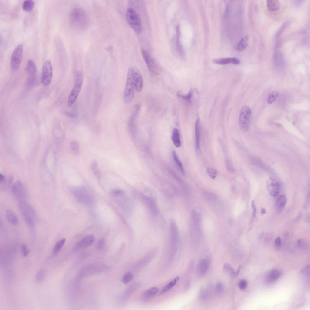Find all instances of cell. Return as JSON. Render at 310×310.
I'll use <instances>...</instances> for the list:
<instances>
[{
    "instance_id": "15",
    "label": "cell",
    "mask_w": 310,
    "mask_h": 310,
    "mask_svg": "<svg viewBox=\"0 0 310 310\" xmlns=\"http://www.w3.org/2000/svg\"><path fill=\"white\" fill-rule=\"evenodd\" d=\"M133 78L136 91L138 93L140 92L143 88V81L139 71L136 68H133Z\"/></svg>"
},
{
    "instance_id": "43",
    "label": "cell",
    "mask_w": 310,
    "mask_h": 310,
    "mask_svg": "<svg viewBox=\"0 0 310 310\" xmlns=\"http://www.w3.org/2000/svg\"><path fill=\"white\" fill-rule=\"evenodd\" d=\"M21 249L23 256L25 257L27 256L29 251L26 245L25 244H22L21 246Z\"/></svg>"
},
{
    "instance_id": "27",
    "label": "cell",
    "mask_w": 310,
    "mask_h": 310,
    "mask_svg": "<svg viewBox=\"0 0 310 310\" xmlns=\"http://www.w3.org/2000/svg\"><path fill=\"white\" fill-rule=\"evenodd\" d=\"M180 279L178 276L176 277L175 279L171 281L167 285L164 286L161 290L160 294H163L170 289L176 284Z\"/></svg>"
},
{
    "instance_id": "17",
    "label": "cell",
    "mask_w": 310,
    "mask_h": 310,
    "mask_svg": "<svg viewBox=\"0 0 310 310\" xmlns=\"http://www.w3.org/2000/svg\"><path fill=\"white\" fill-rule=\"evenodd\" d=\"M213 61L215 64L221 65H225L228 64L237 65L240 63L239 60L233 57L214 59L213 60Z\"/></svg>"
},
{
    "instance_id": "1",
    "label": "cell",
    "mask_w": 310,
    "mask_h": 310,
    "mask_svg": "<svg viewBox=\"0 0 310 310\" xmlns=\"http://www.w3.org/2000/svg\"><path fill=\"white\" fill-rule=\"evenodd\" d=\"M69 20L71 26L78 29L85 28L87 25L88 19L85 11L83 9L76 8L71 12Z\"/></svg>"
},
{
    "instance_id": "22",
    "label": "cell",
    "mask_w": 310,
    "mask_h": 310,
    "mask_svg": "<svg viewBox=\"0 0 310 310\" xmlns=\"http://www.w3.org/2000/svg\"><path fill=\"white\" fill-rule=\"evenodd\" d=\"M5 216L7 220L11 224L15 225L18 223V218L15 213L12 210L8 209L6 211Z\"/></svg>"
},
{
    "instance_id": "46",
    "label": "cell",
    "mask_w": 310,
    "mask_h": 310,
    "mask_svg": "<svg viewBox=\"0 0 310 310\" xmlns=\"http://www.w3.org/2000/svg\"><path fill=\"white\" fill-rule=\"evenodd\" d=\"M275 246L278 248H280L281 245V240L279 237H277L275 241Z\"/></svg>"
},
{
    "instance_id": "30",
    "label": "cell",
    "mask_w": 310,
    "mask_h": 310,
    "mask_svg": "<svg viewBox=\"0 0 310 310\" xmlns=\"http://www.w3.org/2000/svg\"><path fill=\"white\" fill-rule=\"evenodd\" d=\"M172 155L173 160L175 163L177 165L180 171L183 175H184L185 172L182 164L179 159L175 151H173Z\"/></svg>"
},
{
    "instance_id": "11",
    "label": "cell",
    "mask_w": 310,
    "mask_h": 310,
    "mask_svg": "<svg viewBox=\"0 0 310 310\" xmlns=\"http://www.w3.org/2000/svg\"><path fill=\"white\" fill-rule=\"evenodd\" d=\"M170 235L171 248L173 251H175L178 244L179 233L176 224L174 220H172L170 223Z\"/></svg>"
},
{
    "instance_id": "32",
    "label": "cell",
    "mask_w": 310,
    "mask_h": 310,
    "mask_svg": "<svg viewBox=\"0 0 310 310\" xmlns=\"http://www.w3.org/2000/svg\"><path fill=\"white\" fill-rule=\"evenodd\" d=\"M65 241V238H63L59 240L55 245L53 250L54 254L58 253L64 245Z\"/></svg>"
},
{
    "instance_id": "50",
    "label": "cell",
    "mask_w": 310,
    "mask_h": 310,
    "mask_svg": "<svg viewBox=\"0 0 310 310\" xmlns=\"http://www.w3.org/2000/svg\"><path fill=\"white\" fill-rule=\"evenodd\" d=\"M266 210L264 208H262L261 209V213L262 215H263L265 214L266 213Z\"/></svg>"
},
{
    "instance_id": "18",
    "label": "cell",
    "mask_w": 310,
    "mask_h": 310,
    "mask_svg": "<svg viewBox=\"0 0 310 310\" xmlns=\"http://www.w3.org/2000/svg\"><path fill=\"white\" fill-rule=\"evenodd\" d=\"M280 274V272L278 270H272L266 276L265 279L266 283L268 285L273 283L279 278Z\"/></svg>"
},
{
    "instance_id": "16",
    "label": "cell",
    "mask_w": 310,
    "mask_h": 310,
    "mask_svg": "<svg viewBox=\"0 0 310 310\" xmlns=\"http://www.w3.org/2000/svg\"><path fill=\"white\" fill-rule=\"evenodd\" d=\"M26 70L29 75V84H32L34 81L36 73V67L33 60L29 59L27 62Z\"/></svg>"
},
{
    "instance_id": "9",
    "label": "cell",
    "mask_w": 310,
    "mask_h": 310,
    "mask_svg": "<svg viewBox=\"0 0 310 310\" xmlns=\"http://www.w3.org/2000/svg\"><path fill=\"white\" fill-rule=\"evenodd\" d=\"M251 110L247 106L242 108L239 115V124L241 130L244 131L248 130L249 124Z\"/></svg>"
},
{
    "instance_id": "5",
    "label": "cell",
    "mask_w": 310,
    "mask_h": 310,
    "mask_svg": "<svg viewBox=\"0 0 310 310\" xmlns=\"http://www.w3.org/2000/svg\"><path fill=\"white\" fill-rule=\"evenodd\" d=\"M83 74L81 71H78L76 74L74 84L69 95L68 105L71 106L75 101L81 91L83 81Z\"/></svg>"
},
{
    "instance_id": "47",
    "label": "cell",
    "mask_w": 310,
    "mask_h": 310,
    "mask_svg": "<svg viewBox=\"0 0 310 310\" xmlns=\"http://www.w3.org/2000/svg\"><path fill=\"white\" fill-rule=\"evenodd\" d=\"M252 206L253 209V216L254 217H255L256 216V211L254 200H252Z\"/></svg>"
},
{
    "instance_id": "49",
    "label": "cell",
    "mask_w": 310,
    "mask_h": 310,
    "mask_svg": "<svg viewBox=\"0 0 310 310\" xmlns=\"http://www.w3.org/2000/svg\"><path fill=\"white\" fill-rule=\"evenodd\" d=\"M5 179L4 176L2 174H0V180L1 182H3L5 181Z\"/></svg>"
},
{
    "instance_id": "37",
    "label": "cell",
    "mask_w": 310,
    "mask_h": 310,
    "mask_svg": "<svg viewBox=\"0 0 310 310\" xmlns=\"http://www.w3.org/2000/svg\"><path fill=\"white\" fill-rule=\"evenodd\" d=\"M279 95V93L276 91H274L272 92L269 96L268 100L267 103L269 104H271L276 99Z\"/></svg>"
},
{
    "instance_id": "29",
    "label": "cell",
    "mask_w": 310,
    "mask_h": 310,
    "mask_svg": "<svg viewBox=\"0 0 310 310\" xmlns=\"http://www.w3.org/2000/svg\"><path fill=\"white\" fill-rule=\"evenodd\" d=\"M35 3L32 0H25L22 4L23 9L26 11H30L33 8Z\"/></svg>"
},
{
    "instance_id": "42",
    "label": "cell",
    "mask_w": 310,
    "mask_h": 310,
    "mask_svg": "<svg viewBox=\"0 0 310 310\" xmlns=\"http://www.w3.org/2000/svg\"><path fill=\"white\" fill-rule=\"evenodd\" d=\"M247 284L248 282L246 280L242 279L239 281V286L241 290H243L246 288Z\"/></svg>"
},
{
    "instance_id": "39",
    "label": "cell",
    "mask_w": 310,
    "mask_h": 310,
    "mask_svg": "<svg viewBox=\"0 0 310 310\" xmlns=\"http://www.w3.org/2000/svg\"><path fill=\"white\" fill-rule=\"evenodd\" d=\"M207 172L209 176L213 179H215L217 175V171L213 168L208 167L207 169Z\"/></svg>"
},
{
    "instance_id": "41",
    "label": "cell",
    "mask_w": 310,
    "mask_h": 310,
    "mask_svg": "<svg viewBox=\"0 0 310 310\" xmlns=\"http://www.w3.org/2000/svg\"><path fill=\"white\" fill-rule=\"evenodd\" d=\"M224 289V286L220 282L218 283L216 287V292L218 294H220L222 293Z\"/></svg>"
},
{
    "instance_id": "35",
    "label": "cell",
    "mask_w": 310,
    "mask_h": 310,
    "mask_svg": "<svg viewBox=\"0 0 310 310\" xmlns=\"http://www.w3.org/2000/svg\"><path fill=\"white\" fill-rule=\"evenodd\" d=\"M46 275L45 269H40L37 272L36 275V279L38 282H41L44 280Z\"/></svg>"
},
{
    "instance_id": "8",
    "label": "cell",
    "mask_w": 310,
    "mask_h": 310,
    "mask_svg": "<svg viewBox=\"0 0 310 310\" xmlns=\"http://www.w3.org/2000/svg\"><path fill=\"white\" fill-rule=\"evenodd\" d=\"M52 73L51 63L50 60H46L43 65L41 77V82L44 86L46 87L50 84L52 80Z\"/></svg>"
},
{
    "instance_id": "28",
    "label": "cell",
    "mask_w": 310,
    "mask_h": 310,
    "mask_svg": "<svg viewBox=\"0 0 310 310\" xmlns=\"http://www.w3.org/2000/svg\"><path fill=\"white\" fill-rule=\"evenodd\" d=\"M211 294V289L209 288H205L202 290L200 293V298L203 301H206L209 299Z\"/></svg>"
},
{
    "instance_id": "38",
    "label": "cell",
    "mask_w": 310,
    "mask_h": 310,
    "mask_svg": "<svg viewBox=\"0 0 310 310\" xmlns=\"http://www.w3.org/2000/svg\"><path fill=\"white\" fill-rule=\"evenodd\" d=\"M70 147L72 151L75 154H78L79 152V146L78 143L76 141H72L70 144Z\"/></svg>"
},
{
    "instance_id": "6",
    "label": "cell",
    "mask_w": 310,
    "mask_h": 310,
    "mask_svg": "<svg viewBox=\"0 0 310 310\" xmlns=\"http://www.w3.org/2000/svg\"><path fill=\"white\" fill-rule=\"evenodd\" d=\"M141 52L143 59L149 71L155 75H158L161 72L160 66L145 49H141Z\"/></svg>"
},
{
    "instance_id": "25",
    "label": "cell",
    "mask_w": 310,
    "mask_h": 310,
    "mask_svg": "<svg viewBox=\"0 0 310 310\" xmlns=\"http://www.w3.org/2000/svg\"><path fill=\"white\" fill-rule=\"evenodd\" d=\"M267 6L268 9L271 11L278 10L280 6L279 2L277 0H268L267 1Z\"/></svg>"
},
{
    "instance_id": "4",
    "label": "cell",
    "mask_w": 310,
    "mask_h": 310,
    "mask_svg": "<svg viewBox=\"0 0 310 310\" xmlns=\"http://www.w3.org/2000/svg\"><path fill=\"white\" fill-rule=\"evenodd\" d=\"M127 21L132 28L137 33L142 30V25L140 18L137 12L131 8H128L126 14Z\"/></svg>"
},
{
    "instance_id": "31",
    "label": "cell",
    "mask_w": 310,
    "mask_h": 310,
    "mask_svg": "<svg viewBox=\"0 0 310 310\" xmlns=\"http://www.w3.org/2000/svg\"><path fill=\"white\" fill-rule=\"evenodd\" d=\"M192 90H191L187 94H183L181 92L178 91L177 93V95L178 97L190 102L192 98Z\"/></svg>"
},
{
    "instance_id": "20",
    "label": "cell",
    "mask_w": 310,
    "mask_h": 310,
    "mask_svg": "<svg viewBox=\"0 0 310 310\" xmlns=\"http://www.w3.org/2000/svg\"><path fill=\"white\" fill-rule=\"evenodd\" d=\"M195 132L196 149L198 151L200 148V121L199 118L197 119L195 123Z\"/></svg>"
},
{
    "instance_id": "44",
    "label": "cell",
    "mask_w": 310,
    "mask_h": 310,
    "mask_svg": "<svg viewBox=\"0 0 310 310\" xmlns=\"http://www.w3.org/2000/svg\"><path fill=\"white\" fill-rule=\"evenodd\" d=\"M226 160V165L227 170L230 172L233 173L234 172V169L231 162L229 160L227 159Z\"/></svg>"
},
{
    "instance_id": "34",
    "label": "cell",
    "mask_w": 310,
    "mask_h": 310,
    "mask_svg": "<svg viewBox=\"0 0 310 310\" xmlns=\"http://www.w3.org/2000/svg\"><path fill=\"white\" fill-rule=\"evenodd\" d=\"M91 169L94 175L97 178L99 179L100 177V173L96 162H93L91 164Z\"/></svg>"
},
{
    "instance_id": "26",
    "label": "cell",
    "mask_w": 310,
    "mask_h": 310,
    "mask_svg": "<svg viewBox=\"0 0 310 310\" xmlns=\"http://www.w3.org/2000/svg\"><path fill=\"white\" fill-rule=\"evenodd\" d=\"M249 41V36L246 35L240 41L237 47V50L238 51H241L244 50L247 46Z\"/></svg>"
},
{
    "instance_id": "48",
    "label": "cell",
    "mask_w": 310,
    "mask_h": 310,
    "mask_svg": "<svg viewBox=\"0 0 310 310\" xmlns=\"http://www.w3.org/2000/svg\"><path fill=\"white\" fill-rule=\"evenodd\" d=\"M114 195H120L123 193V192L122 190L119 189H115L112 191Z\"/></svg>"
},
{
    "instance_id": "33",
    "label": "cell",
    "mask_w": 310,
    "mask_h": 310,
    "mask_svg": "<svg viewBox=\"0 0 310 310\" xmlns=\"http://www.w3.org/2000/svg\"><path fill=\"white\" fill-rule=\"evenodd\" d=\"M133 278V274L130 272H128L126 273L123 276L122 282L124 284H127L132 281Z\"/></svg>"
},
{
    "instance_id": "19",
    "label": "cell",
    "mask_w": 310,
    "mask_h": 310,
    "mask_svg": "<svg viewBox=\"0 0 310 310\" xmlns=\"http://www.w3.org/2000/svg\"><path fill=\"white\" fill-rule=\"evenodd\" d=\"M209 266V262L207 259H202L199 262L197 268L199 274L201 275H204L207 272Z\"/></svg>"
},
{
    "instance_id": "14",
    "label": "cell",
    "mask_w": 310,
    "mask_h": 310,
    "mask_svg": "<svg viewBox=\"0 0 310 310\" xmlns=\"http://www.w3.org/2000/svg\"><path fill=\"white\" fill-rule=\"evenodd\" d=\"M94 237L92 235L87 236L79 241L75 246L74 249L78 251L85 248L91 245L94 242Z\"/></svg>"
},
{
    "instance_id": "7",
    "label": "cell",
    "mask_w": 310,
    "mask_h": 310,
    "mask_svg": "<svg viewBox=\"0 0 310 310\" xmlns=\"http://www.w3.org/2000/svg\"><path fill=\"white\" fill-rule=\"evenodd\" d=\"M23 51L22 44L18 45L13 51L10 58L11 68L13 70H16L19 67L22 58Z\"/></svg>"
},
{
    "instance_id": "45",
    "label": "cell",
    "mask_w": 310,
    "mask_h": 310,
    "mask_svg": "<svg viewBox=\"0 0 310 310\" xmlns=\"http://www.w3.org/2000/svg\"><path fill=\"white\" fill-rule=\"evenodd\" d=\"M105 240L104 239H102L99 240L96 245V248L97 249H100L102 248L104 246Z\"/></svg>"
},
{
    "instance_id": "40",
    "label": "cell",
    "mask_w": 310,
    "mask_h": 310,
    "mask_svg": "<svg viewBox=\"0 0 310 310\" xmlns=\"http://www.w3.org/2000/svg\"><path fill=\"white\" fill-rule=\"evenodd\" d=\"M203 195L207 199L210 201H214L216 199V197L214 194L208 192H205Z\"/></svg>"
},
{
    "instance_id": "13",
    "label": "cell",
    "mask_w": 310,
    "mask_h": 310,
    "mask_svg": "<svg viewBox=\"0 0 310 310\" xmlns=\"http://www.w3.org/2000/svg\"><path fill=\"white\" fill-rule=\"evenodd\" d=\"M142 200L151 212L154 215L159 213V209L154 200L150 196L142 194L141 195Z\"/></svg>"
},
{
    "instance_id": "24",
    "label": "cell",
    "mask_w": 310,
    "mask_h": 310,
    "mask_svg": "<svg viewBox=\"0 0 310 310\" xmlns=\"http://www.w3.org/2000/svg\"><path fill=\"white\" fill-rule=\"evenodd\" d=\"M172 139L174 145L176 147H180L181 145L180 136L179 130L176 128H174L173 130Z\"/></svg>"
},
{
    "instance_id": "12",
    "label": "cell",
    "mask_w": 310,
    "mask_h": 310,
    "mask_svg": "<svg viewBox=\"0 0 310 310\" xmlns=\"http://www.w3.org/2000/svg\"><path fill=\"white\" fill-rule=\"evenodd\" d=\"M280 182L277 179H271L267 183V188L269 193L275 197L279 194L281 188Z\"/></svg>"
},
{
    "instance_id": "23",
    "label": "cell",
    "mask_w": 310,
    "mask_h": 310,
    "mask_svg": "<svg viewBox=\"0 0 310 310\" xmlns=\"http://www.w3.org/2000/svg\"><path fill=\"white\" fill-rule=\"evenodd\" d=\"M287 201L286 196L284 195L280 196L277 200L275 206L276 209L280 211H282L285 207Z\"/></svg>"
},
{
    "instance_id": "21",
    "label": "cell",
    "mask_w": 310,
    "mask_h": 310,
    "mask_svg": "<svg viewBox=\"0 0 310 310\" xmlns=\"http://www.w3.org/2000/svg\"><path fill=\"white\" fill-rule=\"evenodd\" d=\"M158 291V289L156 287L149 288L143 293L142 295V298L144 300L149 299L155 295Z\"/></svg>"
},
{
    "instance_id": "10",
    "label": "cell",
    "mask_w": 310,
    "mask_h": 310,
    "mask_svg": "<svg viewBox=\"0 0 310 310\" xmlns=\"http://www.w3.org/2000/svg\"><path fill=\"white\" fill-rule=\"evenodd\" d=\"M12 190L13 194L20 201H25L27 192L23 183L20 181H16L13 185Z\"/></svg>"
},
{
    "instance_id": "2",
    "label": "cell",
    "mask_w": 310,
    "mask_h": 310,
    "mask_svg": "<svg viewBox=\"0 0 310 310\" xmlns=\"http://www.w3.org/2000/svg\"><path fill=\"white\" fill-rule=\"evenodd\" d=\"M19 208L26 223L30 226H34L36 224L37 219L34 208L25 201L19 202Z\"/></svg>"
},
{
    "instance_id": "36",
    "label": "cell",
    "mask_w": 310,
    "mask_h": 310,
    "mask_svg": "<svg viewBox=\"0 0 310 310\" xmlns=\"http://www.w3.org/2000/svg\"><path fill=\"white\" fill-rule=\"evenodd\" d=\"M191 217L193 223H200L201 220L200 216L195 211L193 210L191 212Z\"/></svg>"
},
{
    "instance_id": "3",
    "label": "cell",
    "mask_w": 310,
    "mask_h": 310,
    "mask_svg": "<svg viewBox=\"0 0 310 310\" xmlns=\"http://www.w3.org/2000/svg\"><path fill=\"white\" fill-rule=\"evenodd\" d=\"M133 78V68L130 67L128 71L126 87L124 95V100L129 103L133 100L135 94Z\"/></svg>"
}]
</instances>
